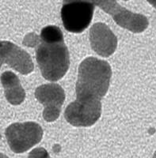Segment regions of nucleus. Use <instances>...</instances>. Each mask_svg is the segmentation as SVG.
Masks as SVG:
<instances>
[{"instance_id":"1","label":"nucleus","mask_w":156,"mask_h":158,"mask_svg":"<svg viewBox=\"0 0 156 158\" xmlns=\"http://www.w3.org/2000/svg\"><path fill=\"white\" fill-rule=\"evenodd\" d=\"M36 59L42 76L48 81H56L65 75L70 56L59 27L49 25L42 29L36 44Z\"/></svg>"},{"instance_id":"2","label":"nucleus","mask_w":156,"mask_h":158,"mask_svg":"<svg viewBox=\"0 0 156 158\" xmlns=\"http://www.w3.org/2000/svg\"><path fill=\"white\" fill-rule=\"evenodd\" d=\"M111 76V67L107 62L94 57L86 58L79 67L77 99L101 101L109 89Z\"/></svg>"},{"instance_id":"7","label":"nucleus","mask_w":156,"mask_h":158,"mask_svg":"<svg viewBox=\"0 0 156 158\" xmlns=\"http://www.w3.org/2000/svg\"><path fill=\"white\" fill-rule=\"evenodd\" d=\"M35 97L45 107L43 118L47 122L56 120L65 100V93L58 84H45L37 87Z\"/></svg>"},{"instance_id":"10","label":"nucleus","mask_w":156,"mask_h":158,"mask_svg":"<svg viewBox=\"0 0 156 158\" xmlns=\"http://www.w3.org/2000/svg\"><path fill=\"white\" fill-rule=\"evenodd\" d=\"M1 82L8 102L13 105H18L23 102L25 97V90L16 74L11 71L4 72L1 75Z\"/></svg>"},{"instance_id":"15","label":"nucleus","mask_w":156,"mask_h":158,"mask_svg":"<svg viewBox=\"0 0 156 158\" xmlns=\"http://www.w3.org/2000/svg\"><path fill=\"white\" fill-rule=\"evenodd\" d=\"M124 1H128V0H124Z\"/></svg>"},{"instance_id":"4","label":"nucleus","mask_w":156,"mask_h":158,"mask_svg":"<svg viewBox=\"0 0 156 158\" xmlns=\"http://www.w3.org/2000/svg\"><path fill=\"white\" fill-rule=\"evenodd\" d=\"M5 135L11 150L22 153L41 141L43 130L34 122L15 123L6 128Z\"/></svg>"},{"instance_id":"9","label":"nucleus","mask_w":156,"mask_h":158,"mask_svg":"<svg viewBox=\"0 0 156 158\" xmlns=\"http://www.w3.org/2000/svg\"><path fill=\"white\" fill-rule=\"evenodd\" d=\"M90 41L92 49L102 57L112 56L117 48V36L102 22L93 24L90 28Z\"/></svg>"},{"instance_id":"14","label":"nucleus","mask_w":156,"mask_h":158,"mask_svg":"<svg viewBox=\"0 0 156 158\" xmlns=\"http://www.w3.org/2000/svg\"><path fill=\"white\" fill-rule=\"evenodd\" d=\"M154 8H155V9H156V3H155V5H154Z\"/></svg>"},{"instance_id":"8","label":"nucleus","mask_w":156,"mask_h":158,"mask_svg":"<svg viewBox=\"0 0 156 158\" xmlns=\"http://www.w3.org/2000/svg\"><path fill=\"white\" fill-rule=\"evenodd\" d=\"M7 64L22 74L33 71L34 65L30 56L17 45L8 41L1 42V65Z\"/></svg>"},{"instance_id":"13","label":"nucleus","mask_w":156,"mask_h":158,"mask_svg":"<svg viewBox=\"0 0 156 158\" xmlns=\"http://www.w3.org/2000/svg\"><path fill=\"white\" fill-rule=\"evenodd\" d=\"M153 158H156V152H155V153H154V156H153Z\"/></svg>"},{"instance_id":"3","label":"nucleus","mask_w":156,"mask_h":158,"mask_svg":"<svg viewBox=\"0 0 156 158\" xmlns=\"http://www.w3.org/2000/svg\"><path fill=\"white\" fill-rule=\"evenodd\" d=\"M73 1H85L97 6L111 15L120 27L135 33L144 32L148 26V20L145 16L128 10L119 5L116 0H63V3Z\"/></svg>"},{"instance_id":"11","label":"nucleus","mask_w":156,"mask_h":158,"mask_svg":"<svg viewBox=\"0 0 156 158\" xmlns=\"http://www.w3.org/2000/svg\"><path fill=\"white\" fill-rule=\"evenodd\" d=\"M28 158H51L44 148H36L30 152Z\"/></svg>"},{"instance_id":"6","label":"nucleus","mask_w":156,"mask_h":158,"mask_svg":"<svg viewBox=\"0 0 156 158\" xmlns=\"http://www.w3.org/2000/svg\"><path fill=\"white\" fill-rule=\"evenodd\" d=\"M102 115V103L98 100H79L71 103L64 112L66 120L75 127H90Z\"/></svg>"},{"instance_id":"5","label":"nucleus","mask_w":156,"mask_h":158,"mask_svg":"<svg viewBox=\"0 0 156 158\" xmlns=\"http://www.w3.org/2000/svg\"><path fill=\"white\" fill-rule=\"evenodd\" d=\"M94 5L85 1H73L63 3L61 18L65 29L70 32L80 33L90 25Z\"/></svg>"},{"instance_id":"12","label":"nucleus","mask_w":156,"mask_h":158,"mask_svg":"<svg viewBox=\"0 0 156 158\" xmlns=\"http://www.w3.org/2000/svg\"><path fill=\"white\" fill-rule=\"evenodd\" d=\"M147 1L149 2V3L151 4V5H152L153 6H154L156 3V0H147Z\"/></svg>"}]
</instances>
